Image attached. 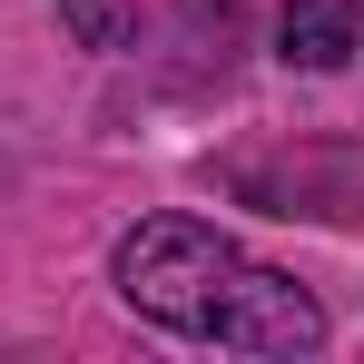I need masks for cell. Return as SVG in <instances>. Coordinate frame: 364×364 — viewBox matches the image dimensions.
<instances>
[{
    "label": "cell",
    "mask_w": 364,
    "mask_h": 364,
    "mask_svg": "<svg viewBox=\"0 0 364 364\" xmlns=\"http://www.w3.org/2000/svg\"><path fill=\"white\" fill-rule=\"evenodd\" d=\"M119 296L197 345H237V355H315L325 315L296 276L256 266L237 237H217L207 217H148L119 237Z\"/></svg>",
    "instance_id": "1"
},
{
    "label": "cell",
    "mask_w": 364,
    "mask_h": 364,
    "mask_svg": "<svg viewBox=\"0 0 364 364\" xmlns=\"http://www.w3.org/2000/svg\"><path fill=\"white\" fill-rule=\"evenodd\" d=\"M276 50H286V69H345L364 50V0H286Z\"/></svg>",
    "instance_id": "2"
},
{
    "label": "cell",
    "mask_w": 364,
    "mask_h": 364,
    "mask_svg": "<svg viewBox=\"0 0 364 364\" xmlns=\"http://www.w3.org/2000/svg\"><path fill=\"white\" fill-rule=\"evenodd\" d=\"M60 20H69L79 50H119L128 30H138V0H60Z\"/></svg>",
    "instance_id": "3"
}]
</instances>
